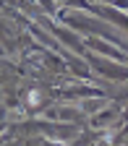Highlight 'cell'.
<instances>
[{"instance_id": "obj_1", "label": "cell", "mask_w": 128, "mask_h": 146, "mask_svg": "<svg viewBox=\"0 0 128 146\" xmlns=\"http://www.w3.org/2000/svg\"><path fill=\"white\" fill-rule=\"evenodd\" d=\"M29 104H31V107L39 104V94H37V91H31V94H29Z\"/></svg>"}]
</instances>
